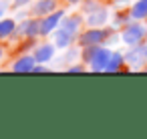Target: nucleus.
<instances>
[{
	"mask_svg": "<svg viewBox=\"0 0 147 139\" xmlns=\"http://www.w3.org/2000/svg\"><path fill=\"white\" fill-rule=\"evenodd\" d=\"M145 34H147V30H145L143 24L129 22V24H125V28H123V32H121V40H123L127 47H135V45H139V43L145 38Z\"/></svg>",
	"mask_w": 147,
	"mask_h": 139,
	"instance_id": "f257e3e1",
	"label": "nucleus"
},
{
	"mask_svg": "<svg viewBox=\"0 0 147 139\" xmlns=\"http://www.w3.org/2000/svg\"><path fill=\"white\" fill-rule=\"evenodd\" d=\"M109 38V30L101 28V26H93L89 30H85L79 36V45L81 47H91V45H103Z\"/></svg>",
	"mask_w": 147,
	"mask_h": 139,
	"instance_id": "f03ea898",
	"label": "nucleus"
},
{
	"mask_svg": "<svg viewBox=\"0 0 147 139\" xmlns=\"http://www.w3.org/2000/svg\"><path fill=\"white\" fill-rule=\"evenodd\" d=\"M125 63H129V67L133 69H139L147 63V45H135V47H129V53L125 55Z\"/></svg>",
	"mask_w": 147,
	"mask_h": 139,
	"instance_id": "7ed1b4c3",
	"label": "nucleus"
},
{
	"mask_svg": "<svg viewBox=\"0 0 147 139\" xmlns=\"http://www.w3.org/2000/svg\"><path fill=\"white\" fill-rule=\"evenodd\" d=\"M65 16V10H53L51 14H47V18L40 22V34L47 36L51 32H55L59 26H61V20Z\"/></svg>",
	"mask_w": 147,
	"mask_h": 139,
	"instance_id": "20e7f679",
	"label": "nucleus"
},
{
	"mask_svg": "<svg viewBox=\"0 0 147 139\" xmlns=\"http://www.w3.org/2000/svg\"><path fill=\"white\" fill-rule=\"evenodd\" d=\"M109 57H111V51L105 49V47H97L91 63H89V69L93 73H99V71H105L107 69V63H109Z\"/></svg>",
	"mask_w": 147,
	"mask_h": 139,
	"instance_id": "39448f33",
	"label": "nucleus"
},
{
	"mask_svg": "<svg viewBox=\"0 0 147 139\" xmlns=\"http://www.w3.org/2000/svg\"><path fill=\"white\" fill-rule=\"evenodd\" d=\"M34 67H36L34 55H24V57H20V59H16L12 63V71L14 73H32Z\"/></svg>",
	"mask_w": 147,
	"mask_h": 139,
	"instance_id": "423d86ee",
	"label": "nucleus"
},
{
	"mask_svg": "<svg viewBox=\"0 0 147 139\" xmlns=\"http://www.w3.org/2000/svg\"><path fill=\"white\" fill-rule=\"evenodd\" d=\"M16 30H18V34H24L28 38H34L36 34H40V22L34 20V18H28V20H22Z\"/></svg>",
	"mask_w": 147,
	"mask_h": 139,
	"instance_id": "0eeeda50",
	"label": "nucleus"
},
{
	"mask_svg": "<svg viewBox=\"0 0 147 139\" xmlns=\"http://www.w3.org/2000/svg\"><path fill=\"white\" fill-rule=\"evenodd\" d=\"M53 10H57V0H38V2H34L32 8H30V12L34 16H47Z\"/></svg>",
	"mask_w": 147,
	"mask_h": 139,
	"instance_id": "6e6552de",
	"label": "nucleus"
},
{
	"mask_svg": "<svg viewBox=\"0 0 147 139\" xmlns=\"http://www.w3.org/2000/svg\"><path fill=\"white\" fill-rule=\"evenodd\" d=\"M107 20H109V10L103 8V6L95 8V10L89 12V16H87V24H89V26H103Z\"/></svg>",
	"mask_w": 147,
	"mask_h": 139,
	"instance_id": "1a4fd4ad",
	"label": "nucleus"
},
{
	"mask_svg": "<svg viewBox=\"0 0 147 139\" xmlns=\"http://www.w3.org/2000/svg\"><path fill=\"white\" fill-rule=\"evenodd\" d=\"M55 45H51V43H45V45H38L36 49H34V59H36V63H49L53 57H55Z\"/></svg>",
	"mask_w": 147,
	"mask_h": 139,
	"instance_id": "9d476101",
	"label": "nucleus"
},
{
	"mask_svg": "<svg viewBox=\"0 0 147 139\" xmlns=\"http://www.w3.org/2000/svg\"><path fill=\"white\" fill-rule=\"evenodd\" d=\"M83 24V18L79 16V14H71V16H63V20H61V28H65L67 32H71V34H77V30H79V26Z\"/></svg>",
	"mask_w": 147,
	"mask_h": 139,
	"instance_id": "9b49d317",
	"label": "nucleus"
},
{
	"mask_svg": "<svg viewBox=\"0 0 147 139\" xmlns=\"http://www.w3.org/2000/svg\"><path fill=\"white\" fill-rule=\"evenodd\" d=\"M73 38H75V34L67 32L65 28H59V30L55 32V47H59V49H67V47H71Z\"/></svg>",
	"mask_w": 147,
	"mask_h": 139,
	"instance_id": "f8f14e48",
	"label": "nucleus"
},
{
	"mask_svg": "<svg viewBox=\"0 0 147 139\" xmlns=\"http://www.w3.org/2000/svg\"><path fill=\"white\" fill-rule=\"evenodd\" d=\"M129 14H131V18H135V20L147 18V0H137V2L131 6Z\"/></svg>",
	"mask_w": 147,
	"mask_h": 139,
	"instance_id": "ddd939ff",
	"label": "nucleus"
},
{
	"mask_svg": "<svg viewBox=\"0 0 147 139\" xmlns=\"http://www.w3.org/2000/svg\"><path fill=\"white\" fill-rule=\"evenodd\" d=\"M123 63H125V55H121V53L115 51V53H111L105 71H109V73H113V71H121V69H123Z\"/></svg>",
	"mask_w": 147,
	"mask_h": 139,
	"instance_id": "4468645a",
	"label": "nucleus"
},
{
	"mask_svg": "<svg viewBox=\"0 0 147 139\" xmlns=\"http://www.w3.org/2000/svg\"><path fill=\"white\" fill-rule=\"evenodd\" d=\"M12 32H16V22L12 18H0V40L8 38Z\"/></svg>",
	"mask_w": 147,
	"mask_h": 139,
	"instance_id": "2eb2a0df",
	"label": "nucleus"
},
{
	"mask_svg": "<svg viewBox=\"0 0 147 139\" xmlns=\"http://www.w3.org/2000/svg\"><path fill=\"white\" fill-rule=\"evenodd\" d=\"M95 8H99V4L95 2V0H83V12H93Z\"/></svg>",
	"mask_w": 147,
	"mask_h": 139,
	"instance_id": "dca6fc26",
	"label": "nucleus"
},
{
	"mask_svg": "<svg viewBox=\"0 0 147 139\" xmlns=\"http://www.w3.org/2000/svg\"><path fill=\"white\" fill-rule=\"evenodd\" d=\"M77 57H79V53L71 49L69 53H65V55H63V61H61V63H63V65H67V63H71V61H75Z\"/></svg>",
	"mask_w": 147,
	"mask_h": 139,
	"instance_id": "f3484780",
	"label": "nucleus"
},
{
	"mask_svg": "<svg viewBox=\"0 0 147 139\" xmlns=\"http://www.w3.org/2000/svg\"><path fill=\"white\" fill-rule=\"evenodd\" d=\"M67 71L69 73H83L85 71V65H75V67H69Z\"/></svg>",
	"mask_w": 147,
	"mask_h": 139,
	"instance_id": "a211bd4d",
	"label": "nucleus"
},
{
	"mask_svg": "<svg viewBox=\"0 0 147 139\" xmlns=\"http://www.w3.org/2000/svg\"><path fill=\"white\" fill-rule=\"evenodd\" d=\"M8 10V2L6 0H0V18H2V14Z\"/></svg>",
	"mask_w": 147,
	"mask_h": 139,
	"instance_id": "6ab92c4d",
	"label": "nucleus"
},
{
	"mask_svg": "<svg viewBox=\"0 0 147 139\" xmlns=\"http://www.w3.org/2000/svg\"><path fill=\"white\" fill-rule=\"evenodd\" d=\"M30 0H14V6L18 8V6H24V4H28Z\"/></svg>",
	"mask_w": 147,
	"mask_h": 139,
	"instance_id": "aec40b11",
	"label": "nucleus"
},
{
	"mask_svg": "<svg viewBox=\"0 0 147 139\" xmlns=\"http://www.w3.org/2000/svg\"><path fill=\"white\" fill-rule=\"evenodd\" d=\"M123 20H125V14H117V20H113V22H115V26H119Z\"/></svg>",
	"mask_w": 147,
	"mask_h": 139,
	"instance_id": "412c9836",
	"label": "nucleus"
},
{
	"mask_svg": "<svg viewBox=\"0 0 147 139\" xmlns=\"http://www.w3.org/2000/svg\"><path fill=\"white\" fill-rule=\"evenodd\" d=\"M42 71H47V67H40V65H36V67H34V71H32V73H42Z\"/></svg>",
	"mask_w": 147,
	"mask_h": 139,
	"instance_id": "4be33fe9",
	"label": "nucleus"
},
{
	"mask_svg": "<svg viewBox=\"0 0 147 139\" xmlns=\"http://www.w3.org/2000/svg\"><path fill=\"white\" fill-rule=\"evenodd\" d=\"M69 4H77V2H83V0H67Z\"/></svg>",
	"mask_w": 147,
	"mask_h": 139,
	"instance_id": "5701e85b",
	"label": "nucleus"
},
{
	"mask_svg": "<svg viewBox=\"0 0 147 139\" xmlns=\"http://www.w3.org/2000/svg\"><path fill=\"white\" fill-rule=\"evenodd\" d=\"M0 59H2V49H0Z\"/></svg>",
	"mask_w": 147,
	"mask_h": 139,
	"instance_id": "b1692460",
	"label": "nucleus"
},
{
	"mask_svg": "<svg viewBox=\"0 0 147 139\" xmlns=\"http://www.w3.org/2000/svg\"><path fill=\"white\" fill-rule=\"evenodd\" d=\"M145 36H147V34H145Z\"/></svg>",
	"mask_w": 147,
	"mask_h": 139,
	"instance_id": "393cba45",
	"label": "nucleus"
}]
</instances>
